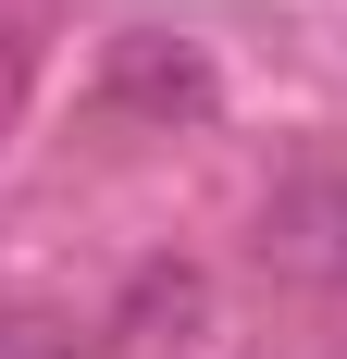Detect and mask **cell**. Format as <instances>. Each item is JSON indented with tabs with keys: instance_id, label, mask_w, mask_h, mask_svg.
<instances>
[{
	"instance_id": "2",
	"label": "cell",
	"mask_w": 347,
	"mask_h": 359,
	"mask_svg": "<svg viewBox=\"0 0 347 359\" xmlns=\"http://www.w3.org/2000/svg\"><path fill=\"white\" fill-rule=\"evenodd\" d=\"M0 359H74L63 334H37V323H0Z\"/></svg>"
},
{
	"instance_id": "1",
	"label": "cell",
	"mask_w": 347,
	"mask_h": 359,
	"mask_svg": "<svg viewBox=\"0 0 347 359\" xmlns=\"http://www.w3.org/2000/svg\"><path fill=\"white\" fill-rule=\"evenodd\" d=\"M100 100L124 111V124H199L211 111V62L186 50V37H112Z\"/></svg>"
}]
</instances>
